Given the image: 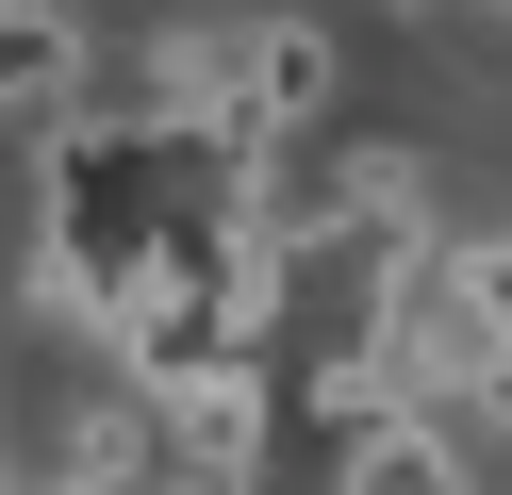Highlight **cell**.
I'll return each instance as SVG.
<instances>
[{
    "label": "cell",
    "instance_id": "6da1fadb",
    "mask_svg": "<svg viewBox=\"0 0 512 495\" xmlns=\"http://www.w3.org/2000/svg\"><path fill=\"white\" fill-rule=\"evenodd\" d=\"M67 66H83V33L50 17V0H0V116H17V99H67Z\"/></svg>",
    "mask_w": 512,
    "mask_h": 495
},
{
    "label": "cell",
    "instance_id": "7a4b0ae2",
    "mask_svg": "<svg viewBox=\"0 0 512 495\" xmlns=\"http://www.w3.org/2000/svg\"><path fill=\"white\" fill-rule=\"evenodd\" d=\"M479 297H496V413H512V248H479Z\"/></svg>",
    "mask_w": 512,
    "mask_h": 495
}]
</instances>
